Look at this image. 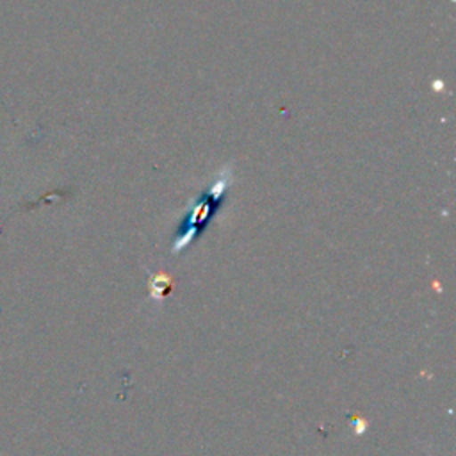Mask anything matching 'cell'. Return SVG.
Masks as SVG:
<instances>
[{"label": "cell", "mask_w": 456, "mask_h": 456, "mask_svg": "<svg viewBox=\"0 0 456 456\" xmlns=\"http://www.w3.org/2000/svg\"><path fill=\"white\" fill-rule=\"evenodd\" d=\"M230 185H232V169L224 167L200 192V196H196L189 203V207L176 228L175 239H173V253L183 251L198 237H201V233L205 232L208 223L216 217L217 210L221 208L224 196L230 191Z\"/></svg>", "instance_id": "cell-1"}]
</instances>
